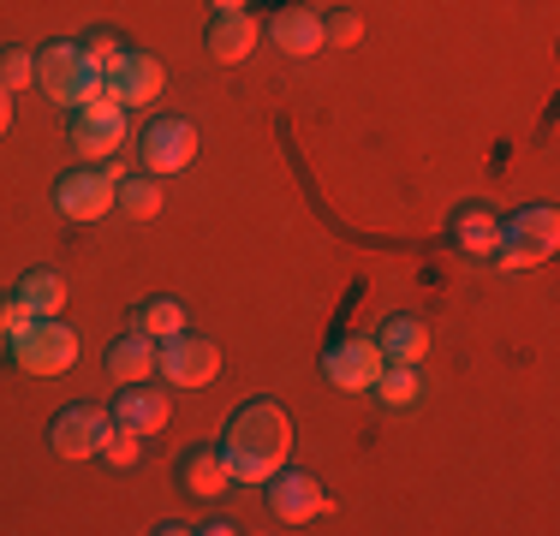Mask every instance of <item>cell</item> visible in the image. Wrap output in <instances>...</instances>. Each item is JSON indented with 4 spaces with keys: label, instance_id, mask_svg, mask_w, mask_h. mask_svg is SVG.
Listing matches in <instances>:
<instances>
[{
    "label": "cell",
    "instance_id": "obj_1",
    "mask_svg": "<svg viewBox=\"0 0 560 536\" xmlns=\"http://www.w3.org/2000/svg\"><path fill=\"white\" fill-rule=\"evenodd\" d=\"M221 459L233 482H269L280 465L292 459V418L280 399H250V406H238L233 418L221 429Z\"/></svg>",
    "mask_w": 560,
    "mask_h": 536
},
{
    "label": "cell",
    "instance_id": "obj_2",
    "mask_svg": "<svg viewBox=\"0 0 560 536\" xmlns=\"http://www.w3.org/2000/svg\"><path fill=\"white\" fill-rule=\"evenodd\" d=\"M36 90L72 114V107L102 96V66L84 54V43H48L43 54H36Z\"/></svg>",
    "mask_w": 560,
    "mask_h": 536
},
{
    "label": "cell",
    "instance_id": "obj_3",
    "mask_svg": "<svg viewBox=\"0 0 560 536\" xmlns=\"http://www.w3.org/2000/svg\"><path fill=\"white\" fill-rule=\"evenodd\" d=\"M119 150H131V107H119L114 96H96L84 107H72V155L84 167H102Z\"/></svg>",
    "mask_w": 560,
    "mask_h": 536
},
{
    "label": "cell",
    "instance_id": "obj_4",
    "mask_svg": "<svg viewBox=\"0 0 560 536\" xmlns=\"http://www.w3.org/2000/svg\"><path fill=\"white\" fill-rule=\"evenodd\" d=\"M7 352L24 375H66L78 364V334L66 328V316H31L7 340Z\"/></svg>",
    "mask_w": 560,
    "mask_h": 536
},
{
    "label": "cell",
    "instance_id": "obj_5",
    "mask_svg": "<svg viewBox=\"0 0 560 536\" xmlns=\"http://www.w3.org/2000/svg\"><path fill=\"white\" fill-rule=\"evenodd\" d=\"M560 250V209L537 203V209H518L513 221H501V245L489 263L501 268H537Z\"/></svg>",
    "mask_w": 560,
    "mask_h": 536
},
{
    "label": "cell",
    "instance_id": "obj_6",
    "mask_svg": "<svg viewBox=\"0 0 560 536\" xmlns=\"http://www.w3.org/2000/svg\"><path fill=\"white\" fill-rule=\"evenodd\" d=\"M215 370H221V346L209 340V334L179 328V334H167V340H155V375L173 387H209Z\"/></svg>",
    "mask_w": 560,
    "mask_h": 536
},
{
    "label": "cell",
    "instance_id": "obj_7",
    "mask_svg": "<svg viewBox=\"0 0 560 536\" xmlns=\"http://www.w3.org/2000/svg\"><path fill=\"white\" fill-rule=\"evenodd\" d=\"M138 143V167L143 173H155V179H167V173H185L197 161V126L191 119H150L143 126V138H131Z\"/></svg>",
    "mask_w": 560,
    "mask_h": 536
},
{
    "label": "cell",
    "instance_id": "obj_8",
    "mask_svg": "<svg viewBox=\"0 0 560 536\" xmlns=\"http://www.w3.org/2000/svg\"><path fill=\"white\" fill-rule=\"evenodd\" d=\"M162 90H167V66L143 48H126L108 72H102V96H114L119 107H143V102L162 96Z\"/></svg>",
    "mask_w": 560,
    "mask_h": 536
},
{
    "label": "cell",
    "instance_id": "obj_9",
    "mask_svg": "<svg viewBox=\"0 0 560 536\" xmlns=\"http://www.w3.org/2000/svg\"><path fill=\"white\" fill-rule=\"evenodd\" d=\"M55 209L66 214V221H78V226L102 221V214H114V179L102 167H84V161H78L72 173L55 179Z\"/></svg>",
    "mask_w": 560,
    "mask_h": 536
},
{
    "label": "cell",
    "instance_id": "obj_10",
    "mask_svg": "<svg viewBox=\"0 0 560 536\" xmlns=\"http://www.w3.org/2000/svg\"><path fill=\"white\" fill-rule=\"evenodd\" d=\"M114 435V418L102 406H66L55 423H48V447L60 459H102V441Z\"/></svg>",
    "mask_w": 560,
    "mask_h": 536
},
{
    "label": "cell",
    "instance_id": "obj_11",
    "mask_svg": "<svg viewBox=\"0 0 560 536\" xmlns=\"http://www.w3.org/2000/svg\"><path fill=\"white\" fill-rule=\"evenodd\" d=\"M262 494H269V513L280 518V525H311L316 513L328 506V494H323V482H316L311 471H299V465H280V471L262 482Z\"/></svg>",
    "mask_w": 560,
    "mask_h": 536
},
{
    "label": "cell",
    "instance_id": "obj_12",
    "mask_svg": "<svg viewBox=\"0 0 560 536\" xmlns=\"http://www.w3.org/2000/svg\"><path fill=\"white\" fill-rule=\"evenodd\" d=\"M382 346H376V334H352V340H335L323 352V375L335 387H346V394H370V382L382 375Z\"/></svg>",
    "mask_w": 560,
    "mask_h": 536
},
{
    "label": "cell",
    "instance_id": "obj_13",
    "mask_svg": "<svg viewBox=\"0 0 560 536\" xmlns=\"http://www.w3.org/2000/svg\"><path fill=\"white\" fill-rule=\"evenodd\" d=\"M108 418H114V429H131V435H162L167 429V418H173V406H167V394L162 387H150V382H126L119 387V399L108 406Z\"/></svg>",
    "mask_w": 560,
    "mask_h": 536
},
{
    "label": "cell",
    "instance_id": "obj_14",
    "mask_svg": "<svg viewBox=\"0 0 560 536\" xmlns=\"http://www.w3.org/2000/svg\"><path fill=\"white\" fill-rule=\"evenodd\" d=\"M257 36H262V24L250 19V7L245 12H215L203 48H209V60H221V66H245L250 48H257Z\"/></svg>",
    "mask_w": 560,
    "mask_h": 536
},
{
    "label": "cell",
    "instance_id": "obj_15",
    "mask_svg": "<svg viewBox=\"0 0 560 536\" xmlns=\"http://www.w3.org/2000/svg\"><path fill=\"white\" fill-rule=\"evenodd\" d=\"M269 36L280 54H292V60H311V54H323V12L311 7H280L269 19Z\"/></svg>",
    "mask_w": 560,
    "mask_h": 536
},
{
    "label": "cell",
    "instance_id": "obj_16",
    "mask_svg": "<svg viewBox=\"0 0 560 536\" xmlns=\"http://www.w3.org/2000/svg\"><path fill=\"white\" fill-rule=\"evenodd\" d=\"M179 489L197 494V501H221V494L233 489V471H226L221 447H191V453H179Z\"/></svg>",
    "mask_w": 560,
    "mask_h": 536
},
{
    "label": "cell",
    "instance_id": "obj_17",
    "mask_svg": "<svg viewBox=\"0 0 560 536\" xmlns=\"http://www.w3.org/2000/svg\"><path fill=\"white\" fill-rule=\"evenodd\" d=\"M376 346L388 364H423L430 358V322L423 316H388L376 328Z\"/></svg>",
    "mask_w": 560,
    "mask_h": 536
},
{
    "label": "cell",
    "instance_id": "obj_18",
    "mask_svg": "<svg viewBox=\"0 0 560 536\" xmlns=\"http://www.w3.org/2000/svg\"><path fill=\"white\" fill-rule=\"evenodd\" d=\"M447 233H453V245H459L465 257H495V245H501V221L483 203H465L459 214H453Z\"/></svg>",
    "mask_w": 560,
    "mask_h": 536
},
{
    "label": "cell",
    "instance_id": "obj_19",
    "mask_svg": "<svg viewBox=\"0 0 560 536\" xmlns=\"http://www.w3.org/2000/svg\"><path fill=\"white\" fill-rule=\"evenodd\" d=\"M19 304L31 316H60L66 311V299H72V287H66V275L60 268H31V275H19Z\"/></svg>",
    "mask_w": 560,
    "mask_h": 536
},
{
    "label": "cell",
    "instance_id": "obj_20",
    "mask_svg": "<svg viewBox=\"0 0 560 536\" xmlns=\"http://www.w3.org/2000/svg\"><path fill=\"white\" fill-rule=\"evenodd\" d=\"M108 375L119 387L126 382H155V340L150 334H119L108 346Z\"/></svg>",
    "mask_w": 560,
    "mask_h": 536
},
{
    "label": "cell",
    "instance_id": "obj_21",
    "mask_svg": "<svg viewBox=\"0 0 560 536\" xmlns=\"http://www.w3.org/2000/svg\"><path fill=\"white\" fill-rule=\"evenodd\" d=\"M162 203H167V191H162V179L155 173H126V179L114 185V209L119 214H131V221H155L162 214Z\"/></svg>",
    "mask_w": 560,
    "mask_h": 536
},
{
    "label": "cell",
    "instance_id": "obj_22",
    "mask_svg": "<svg viewBox=\"0 0 560 536\" xmlns=\"http://www.w3.org/2000/svg\"><path fill=\"white\" fill-rule=\"evenodd\" d=\"M370 394H376L388 411H406V406L423 399V375H418V364H382V375L370 382Z\"/></svg>",
    "mask_w": 560,
    "mask_h": 536
},
{
    "label": "cell",
    "instance_id": "obj_23",
    "mask_svg": "<svg viewBox=\"0 0 560 536\" xmlns=\"http://www.w3.org/2000/svg\"><path fill=\"white\" fill-rule=\"evenodd\" d=\"M185 328V311L179 299H143L138 311H131V334H150V340H167V334Z\"/></svg>",
    "mask_w": 560,
    "mask_h": 536
},
{
    "label": "cell",
    "instance_id": "obj_24",
    "mask_svg": "<svg viewBox=\"0 0 560 536\" xmlns=\"http://www.w3.org/2000/svg\"><path fill=\"white\" fill-rule=\"evenodd\" d=\"M0 84L19 96V90L36 84V54L31 48H0Z\"/></svg>",
    "mask_w": 560,
    "mask_h": 536
},
{
    "label": "cell",
    "instance_id": "obj_25",
    "mask_svg": "<svg viewBox=\"0 0 560 536\" xmlns=\"http://www.w3.org/2000/svg\"><path fill=\"white\" fill-rule=\"evenodd\" d=\"M131 43H126V36H119V31H90L84 36V54H90V60H96L102 66V72H108V66L119 60V54H126Z\"/></svg>",
    "mask_w": 560,
    "mask_h": 536
},
{
    "label": "cell",
    "instance_id": "obj_26",
    "mask_svg": "<svg viewBox=\"0 0 560 536\" xmlns=\"http://www.w3.org/2000/svg\"><path fill=\"white\" fill-rule=\"evenodd\" d=\"M138 453H143V435H131V429H114V435L102 441V459L119 465V471H126V465H138Z\"/></svg>",
    "mask_w": 560,
    "mask_h": 536
},
{
    "label": "cell",
    "instance_id": "obj_27",
    "mask_svg": "<svg viewBox=\"0 0 560 536\" xmlns=\"http://www.w3.org/2000/svg\"><path fill=\"white\" fill-rule=\"evenodd\" d=\"M358 36H364V19H358V12H328V19H323V43L352 48Z\"/></svg>",
    "mask_w": 560,
    "mask_h": 536
},
{
    "label": "cell",
    "instance_id": "obj_28",
    "mask_svg": "<svg viewBox=\"0 0 560 536\" xmlns=\"http://www.w3.org/2000/svg\"><path fill=\"white\" fill-rule=\"evenodd\" d=\"M24 322H31V311H24V304H19V292H7V299H0V334H7V340H12V334H19Z\"/></svg>",
    "mask_w": 560,
    "mask_h": 536
},
{
    "label": "cell",
    "instance_id": "obj_29",
    "mask_svg": "<svg viewBox=\"0 0 560 536\" xmlns=\"http://www.w3.org/2000/svg\"><path fill=\"white\" fill-rule=\"evenodd\" d=\"M7 131H12V90L0 84V138H7Z\"/></svg>",
    "mask_w": 560,
    "mask_h": 536
},
{
    "label": "cell",
    "instance_id": "obj_30",
    "mask_svg": "<svg viewBox=\"0 0 560 536\" xmlns=\"http://www.w3.org/2000/svg\"><path fill=\"white\" fill-rule=\"evenodd\" d=\"M197 531H203V536H226V531H238V525H233V518H203Z\"/></svg>",
    "mask_w": 560,
    "mask_h": 536
},
{
    "label": "cell",
    "instance_id": "obj_31",
    "mask_svg": "<svg viewBox=\"0 0 560 536\" xmlns=\"http://www.w3.org/2000/svg\"><path fill=\"white\" fill-rule=\"evenodd\" d=\"M209 7H215V12H245L250 0H209Z\"/></svg>",
    "mask_w": 560,
    "mask_h": 536
}]
</instances>
